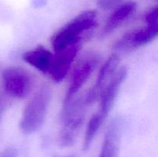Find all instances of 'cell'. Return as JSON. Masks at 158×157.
<instances>
[{"label":"cell","mask_w":158,"mask_h":157,"mask_svg":"<svg viewBox=\"0 0 158 157\" xmlns=\"http://www.w3.org/2000/svg\"><path fill=\"white\" fill-rule=\"evenodd\" d=\"M97 25V11L89 9L80 12L52 35L50 41L54 52L82 43L85 38L92 35Z\"/></svg>","instance_id":"cell-1"},{"label":"cell","mask_w":158,"mask_h":157,"mask_svg":"<svg viewBox=\"0 0 158 157\" xmlns=\"http://www.w3.org/2000/svg\"><path fill=\"white\" fill-rule=\"evenodd\" d=\"M86 105L84 96H75L63 103L61 112L63 127L59 135L60 146L69 147L74 144L85 119Z\"/></svg>","instance_id":"cell-2"},{"label":"cell","mask_w":158,"mask_h":157,"mask_svg":"<svg viewBox=\"0 0 158 157\" xmlns=\"http://www.w3.org/2000/svg\"><path fill=\"white\" fill-rule=\"evenodd\" d=\"M52 99V90L48 86H42L25 107L19 122L23 133L36 132L44 123Z\"/></svg>","instance_id":"cell-3"},{"label":"cell","mask_w":158,"mask_h":157,"mask_svg":"<svg viewBox=\"0 0 158 157\" xmlns=\"http://www.w3.org/2000/svg\"><path fill=\"white\" fill-rule=\"evenodd\" d=\"M101 56L97 52H88L83 54L72 68L69 87L66 91L63 103L77 96L79 91L87 82L93 72L99 66Z\"/></svg>","instance_id":"cell-4"},{"label":"cell","mask_w":158,"mask_h":157,"mask_svg":"<svg viewBox=\"0 0 158 157\" xmlns=\"http://www.w3.org/2000/svg\"><path fill=\"white\" fill-rule=\"evenodd\" d=\"M2 89L6 95L15 99H25L33 86V78L26 69L9 67L2 73Z\"/></svg>","instance_id":"cell-5"},{"label":"cell","mask_w":158,"mask_h":157,"mask_svg":"<svg viewBox=\"0 0 158 157\" xmlns=\"http://www.w3.org/2000/svg\"><path fill=\"white\" fill-rule=\"evenodd\" d=\"M82 43L73 45L55 52L48 75L54 83L63 81L67 74L72 70L75 60L78 56Z\"/></svg>","instance_id":"cell-6"},{"label":"cell","mask_w":158,"mask_h":157,"mask_svg":"<svg viewBox=\"0 0 158 157\" xmlns=\"http://www.w3.org/2000/svg\"><path fill=\"white\" fill-rule=\"evenodd\" d=\"M120 62V55L117 53H113L102 65L94 86L84 95V101L86 106H91L99 99L102 91L119 69Z\"/></svg>","instance_id":"cell-7"},{"label":"cell","mask_w":158,"mask_h":157,"mask_svg":"<svg viewBox=\"0 0 158 157\" xmlns=\"http://www.w3.org/2000/svg\"><path fill=\"white\" fill-rule=\"evenodd\" d=\"M127 75V69L124 66L119 68L114 76L112 77L109 83H107L102 91L100 100V108L99 112L104 117H107L108 114L112 109L114 103L116 101L117 95L120 92V87L123 83Z\"/></svg>","instance_id":"cell-8"},{"label":"cell","mask_w":158,"mask_h":157,"mask_svg":"<svg viewBox=\"0 0 158 157\" xmlns=\"http://www.w3.org/2000/svg\"><path fill=\"white\" fill-rule=\"evenodd\" d=\"M122 122L120 118H116L107 126L98 157H120Z\"/></svg>","instance_id":"cell-9"},{"label":"cell","mask_w":158,"mask_h":157,"mask_svg":"<svg viewBox=\"0 0 158 157\" xmlns=\"http://www.w3.org/2000/svg\"><path fill=\"white\" fill-rule=\"evenodd\" d=\"M137 9V2L134 1H127L114 9L112 13L106 18L101 31L102 36H106L118 29L123 25Z\"/></svg>","instance_id":"cell-10"},{"label":"cell","mask_w":158,"mask_h":157,"mask_svg":"<svg viewBox=\"0 0 158 157\" xmlns=\"http://www.w3.org/2000/svg\"><path fill=\"white\" fill-rule=\"evenodd\" d=\"M52 58L53 54L43 46H36L23 54V59L25 62L44 74L49 72Z\"/></svg>","instance_id":"cell-11"},{"label":"cell","mask_w":158,"mask_h":157,"mask_svg":"<svg viewBox=\"0 0 158 157\" xmlns=\"http://www.w3.org/2000/svg\"><path fill=\"white\" fill-rule=\"evenodd\" d=\"M106 119L99 112L91 116L86 126V132H85L84 138H83V149L84 151L88 150L94 141V138L97 135V132L100 130V127L104 123Z\"/></svg>","instance_id":"cell-12"},{"label":"cell","mask_w":158,"mask_h":157,"mask_svg":"<svg viewBox=\"0 0 158 157\" xmlns=\"http://www.w3.org/2000/svg\"><path fill=\"white\" fill-rule=\"evenodd\" d=\"M126 0H97V5L103 11L114 10L125 2Z\"/></svg>","instance_id":"cell-13"},{"label":"cell","mask_w":158,"mask_h":157,"mask_svg":"<svg viewBox=\"0 0 158 157\" xmlns=\"http://www.w3.org/2000/svg\"><path fill=\"white\" fill-rule=\"evenodd\" d=\"M145 24H154L158 22V5L150 9L143 16Z\"/></svg>","instance_id":"cell-14"},{"label":"cell","mask_w":158,"mask_h":157,"mask_svg":"<svg viewBox=\"0 0 158 157\" xmlns=\"http://www.w3.org/2000/svg\"><path fill=\"white\" fill-rule=\"evenodd\" d=\"M0 157H18V152L14 148H8L0 152Z\"/></svg>","instance_id":"cell-15"}]
</instances>
